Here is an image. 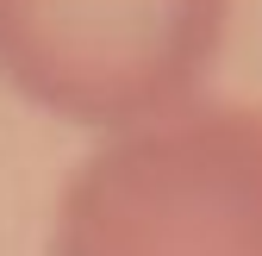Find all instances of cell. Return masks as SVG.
Instances as JSON below:
<instances>
[{"mask_svg":"<svg viewBox=\"0 0 262 256\" xmlns=\"http://www.w3.org/2000/svg\"><path fill=\"white\" fill-rule=\"evenodd\" d=\"M50 256H262V106L200 94L113 132L62 187Z\"/></svg>","mask_w":262,"mask_h":256,"instance_id":"6da1fadb","label":"cell"},{"mask_svg":"<svg viewBox=\"0 0 262 256\" xmlns=\"http://www.w3.org/2000/svg\"><path fill=\"white\" fill-rule=\"evenodd\" d=\"M225 25L231 0H0V81L113 138L200 100Z\"/></svg>","mask_w":262,"mask_h":256,"instance_id":"7a4b0ae2","label":"cell"}]
</instances>
